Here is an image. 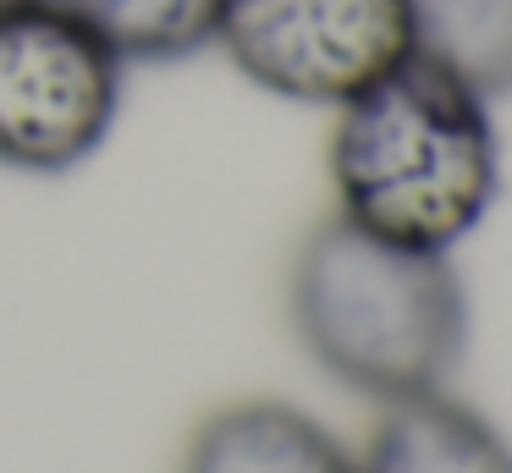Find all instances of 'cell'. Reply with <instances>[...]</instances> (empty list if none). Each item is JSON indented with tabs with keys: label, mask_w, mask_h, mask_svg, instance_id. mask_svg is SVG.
Here are the masks:
<instances>
[{
	"label": "cell",
	"mask_w": 512,
	"mask_h": 473,
	"mask_svg": "<svg viewBox=\"0 0 512 473\" xmlns=\"http://www.w3.org/2000/svg\"><path fill=\"white\" fill-rule=\"evenodd\" d=\"M413 39L485 99L512 94V0H408Z\"/></svg>",
	"instance_id": "obj_8"
},
{
	"label": "cell",
	"mask_w": 512,
	"mask_h": 473,
	"mask_svg": "<svg viewBox=\"0 0 512 473\" xmlns=\"http://www.w3.org/2000/svg\"><path fill=\"white\" fill-rule=\"evenodd\" d=\"M6 6H28V0H0V11H6Z\"/></svg>",
	"instance_id": "obj_9"
},
{
	"label": "cell",
	"mask_w": 512,
	"mask_h": 473,
	"mask_svg": "<svg viewBox=\"0 0 512 473\" xmlns=\"http://www.w3.org/2000/svg\"><path fill=\"white\" fill-rule=\"evenodd\" d=\"M127 66L61 0L0 11V171L61 176L105 149Z\"/></svg>",
	"instance_id": "obj_3"
},
{
	"label": "cell",
	"mask_w": 512,
	"mask_h": 473,
	"mask_svg": "<svg viewBox=\"0 0 512 473\" xmlns=\"http://www.w3.org/2000/svg\"><path fill=\"white\" fill-rule=\"evenodd\" d=\"M336 215L397 248L452 253L501 193V138L474 83L413 50L336 110Z\"/></svg>",
	"instance_id": "obj_1"
},
{
	"label": "cell",
	"mask_w": 512,
	"mask_h": 473,
	"mask_svg": "<svg viewBox=\"0 0 512 473\" xmlns=\"http://www.w3.org/2000/svg\"><path fill=\"white\" fill-rule=\"evenodd\" d=\"M215 44L254 88L331 110L419 50L408 0H226Z\"/></svg>",
	"instance_id": "obj_4"
},
{
	"label": "cell",
	"mask_w": 512,
	"mask_h": 473,
	"mask_svg": "<svg viewBox=\"0 0 512 473\" xmlns=\"http://www.w3.org/2000/svg\"><path fill=\"white\" fill-rule=\"evenodd\" d=\"M358 473H512V440L479 407L424 391L386 407Z\"/></svg>",
	"instance_id": "obj_6"
},
{
	"label": "cell",
	"mask_w": 512,
	"mask_h": 473,
	"mask_svg": "<svg viewBox=\"0 0 512 473\" xmlns=\"http://www.w3.org/2000/svg\"><path fill=\"white\" fill-rule=\"evenodd\" d=\"M122 66H177L221 39L226 0H61Z\"/></svg>",
	"instance_id": "obj_7"
},
{
	"label": "cell",
	"mask_w": 512,
	"mask_h": 473,
	"mask_svg": "<svg viewBox=\"0 0 512 473\" xmlns=\"http://www.w3.org/2000/svg\"><path fill=\"white\" fill-rule=\"evenodd\" d=\"M287 308L303 352L380 407L441 391L468 352V292L452 253L397 248L342 215L298 242Z\"/></svg>",
	"instance_id": "obj_2"
},
{
	"label": "cell",
	"mask_w": 512,
	"mask_h": 473,
	"mask_svg": "<svg viewBox=\"0 0 512 473\" xmlns=\"http://www.w3.org/2000/svg\"><path fill=\"white\" fill-rule=\"evenodd\" d=\"M182 473H358V457L292 402H226L188 435Z\"/></svg>",
	"instance_id": "obj_5"
}]
</instances>
